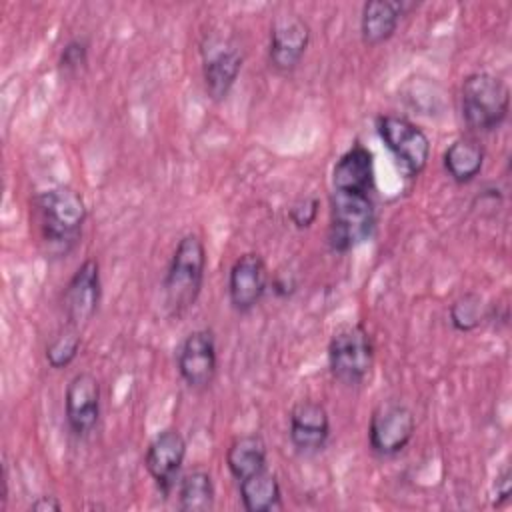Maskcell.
Returning <instances> with one entry per match:
<instances>
[{"mask_svg":"<svg viewBox=\"0 0 512 512\" xmlns=\"http://www.w3.org/2000/svg\"><path fill=\"white\" fill-rule=\"evenodd\" d=\"M34 212L48 254L66 256L76 248L86 222V204L80 192L70 186L48 188L34 198Z\"/></svg>","mask_w":512,"mask_h":512,"instance_id":"6da1fadb","label":"cell"},{"mask_svg":"<svg viewBox=\"0 0 512 512\" xmlns=\"http://www.w3.org/2000/svg\"><path fill=\"white\" fill-rule=\"evenodd\" d=\"M460 112L472 132L498 130L510 112L508 84L490 72L468 74L460 86Z\"/></svg>","mask_w":512,"mask_h":512,"instance_id":"7a4b0ae2","label":"cell"},{"mask_svg":"<svg viewBox=\"0 0 512 512\" xmlns=\"http://www.w3.org/2000/svg\"><path fill=\"white\" fill-rule=\"evenodd\" d=\"M206 274V248L196 234H186L178 240L166 276L164 296L172 316H182L196 304Z\"/></svg>","mask_w":512,"mask_h":512,"instance_id":"3957f363","label":"cell"},{"mask_svg":"<svg viewBox=\"0 0 512 512\" xmlns=\"http://www.w3.org/2000/svg\"><path fill=\"white\" fill-rule=\"evenodd\" d=\"M376 224L372 196L336 192L330 194V226L328 246L332 252L344 254L370 238Z\"/></svg>","mask_w":512,"mask_h":512,"instance_id":"277c9868","label":"cell"},{"mask_svg":"<svg viewBox=\"0 0 512 512\" xmlns=\"http://www.w3.org/2000/svg\"><path fill=\"white\" fill-rule=\"evenodd\" d=\"M374 364V344L362 324L336 330L328 342V368L334 380L348 388L360 386Z\"/></svg>","mask_w":512,"mask_h":512,"instance_id":"5b68a950","label":"cell"},{"mask_svg":"<svg viewBox=\"0 0 512 512\" xmlns=\"http://www.w3.org/2000/svg\"><path fill=\"white\" fill-rule=\"evenodd\" d=\"M376 128L404 178H418L430 158V140L426 132L412 120L396 114L380 116Z\"/></svg>","mask_w":512,"mask_h":512,"instance_id":"8992f818","label":"cell"},{"mask_svg":"<svg viewBox=\"0 0 512 512\" xmlns=\"http://www.w3.org/2000/svg\"><path fill=\"white\" fill-rule=\"evenodd\" d=\"M416 420L408 406L388 400L382 402L370 416L368 444L370 450L382 458L400 454L414 438Z\"/></svg>","mask_w":512,"mask_h":512,"instance_id":"52a82bcc","label":"cell"},{"mask_svg":"<svg viewBox=\"0 0 512 512\" xmlns=\"http://www.w3.org/2000/svg\"><path fill=\"white\" fill-rule=\"evenodd\" d=\"M100 296V264L94 258H88L76 268L62 294V306L68 326L76 330L86 326L98 312Z\"/></svg>","mask_w":512,"mask_h":512,"instance_id":"ba28073f","label":"cell"},{"mask_svg":"<svg viewBox=\"0 0 512 512\" xmlns=\"http://www.w3.org/2000/svg\"><path fill=\"white\" fill-rule=\"evenodd\" d=\"M186 458V440L176 428H166L158 432L152 442L146 448L144 454V466L154 480L156 488L164 494L170 496L174 490L180 470Z\"/></svg>","mask_w":512,"mask_h":512,"instance_id":"9c48e42d","label":"cell"},{"mask_svg":"<svg viewBox=\"0 0 512 512\" xmlns=\"http://www.w3.org/2000/svg\"><path fill=\"white\" fill-rule=\"evenodd\" d=\"M270 286L266 262L256 252H246L234 260L228 272V298L236 312L246 314L260 304Z\"/></svg>","mask_w":512,"mask_h":512,"instance_id":"30bf717a","label":"cell"},{"mask_svg":"<svg viewBox=\"0 0 512 512\" xmlns=\"http://www.w3.org/2000/svg\"><path fill=\"white\" fill-rule=\"evenodd\" d=\"M218 368L216 338L208 328L190 332L178 350V372L188 388L204 390L212 384Z\"/></svg>","mask_w":512,"mask_h":512,"instance_id":"8fae6325","label":"cell"},{"mask_svg":"<svg viewBox=\"0 0 512 512\" xmlns=\"http://www.w3.org/2000/svg\"><path fill=\"white\" fill-rule=\"evenodd\" d=\"M310 44V26L296 14L278 16L270 28L268 62L276 72L294 70Z\"/></svg>","mask_w":512,"mask_h":512,"instance_id":"7c38bea8","label":"cell"},{"mask_svg":"<svg viewBox=\"0 0 512 512\" xmlns=\"http://www.w3.org/2000/svg\"><path fill=\"white\" fill-rule=\"evenodd\" d=\"M66 422L76 436H88L100 418V382L90 372L70 378L64 392Z\"/></svg>","mask_w":512,"mask_h":512,"instance_id":"4fadbf2b","label":"cell"},{"mask_svg":"<svg viewBox=\"0 0 512 512\" xmlns=\"http://www.w3.org/2000/svg\"><path fill=\"white\" fill-rule=\"evenodd\" d=\"M288 436L298 452H318L330 436V416L316 400H300L290 410Z\"/></svg>","mask_w":512,"mask_h":512,"instance_id":"5bb4252c","label":"cell"},{"mask_svg":"<svg viewBox=\"0 0 512 512\" xmlns=\"http://www.w3.org/2000/svg\"><path fill=\"white\" fill-rule=\"evenodd\" d=\"M332 190L350 194H372L374 156L360 142L352 144L332 168Z\"/></svg>","mask_w":512,"mask_h":512,"instance_id":"9a60e30c","label":"cell"},{"mask_svg":"<svg viewBox=\"0 0 512 512\" xmlns=\"http://www.w3.org/2000/svg\"><path fill=\"white\" fill-rule=\"evenodd\" d=\"M242 54L234 46H218L212 48L210 54L204 58L202 76H204V88L206 94L212 100H224L228 92L232 90L234 82L240 76L242 70Z\"/></svg>","mask_w":512,"mask_h":512,"instance_id":"2e32d148","label":"cell"},{"mask_svg":"<svg viewBox=\"0 0 512 512\" xmlns=\"http://www.w3.org/2000/svg\"><path fill=\"white\" fill-rule=\"evenodd\" d=\"M406 2L398 0H370L362 6L360 36L366 46H378L394 36L400 18L404 16Z\"/></svg>","mask_w":512,"mask_h":512,"instance_id":"e0dca14e","label":"cell"},{"mask_svg":"<svg viewBox=\"0 0 512 512\" xmlns=\"http://www.w3.org/2000/svg\"><path fill=\"white\" fill-rule=\"evenodd\" d=\"M226 466L240 482L264 468H268V448L260 434L236 436L226 450Z\"/></svg>","mask_w":512,"mask_h":512,"instance_id":"ac0fdd59","label":"cell"},{"mask_svg":"<svg viewBox=\"0 0 512 512\" xmlns=\"http://www.w3.org/2000/svg\"><path fill=\"white\" fill-rule=\"evenodd\" d=\"M238 492L242 506L248 512H272L284 508L280 482L268 468L240 480Z\"/></svg>","mask_w":512,"mask_h":512,"instance_id":"d6986e66","label":"cell"},{"mask_svg":"<svg viewBox=\"0 0 512 512\" xmlns=\"http://www.w3.org/2000/svg\"><path fill=\"white\" fill-rule=\"evenodd\" d=\"M442 164L456 184H468L482 172L484 148L472 138H456L444 150Z\"/></svg>","mask_w":512,"mask_h":512,"instance_id":"ffe728a7","label":"cell"},{"mask_svg":"<svg viewBox=\"0 0 512 512\" xmlns=\"http://www.w3.org/2000/svg\"><path fill=\"white\" fill-rule=\"evenodd\" d=\"M216 490L206 470H192L178 480V508L182 512H208L214 508Z\"/></svg>","mask_w":512,"mask_h":512,"instance_id":"44dd1931","label":"cell"},{"mask_svg":"<svg viewBox=\"0 0 512 512\" xmlns=\"http://www.w3.org/2000/svg\"><path fill=\"white\" fill-rule=\"evenodd\" d=\"M448 316H450V324L454 326V330L472 332L484 322L488 312H486V304L480 294L466 292L450 304Z\"/></svg>","mask_w":512,"mask_h":512,"instance_id":"7402d4cb","label":"cell"},{"mask_svg":"<svg viewBox=\"0 0 512 512\" xmlns=\"http://www.w3.org/2000/svg\"><path fill=\"white\" fill-rule=\"evenodd\" d=\"M80 344H82L80 330L68 326V330L60 332L46 346V362H48V366L54 368V370H62V368L70 366L76 360L78 352H80Z\"/></svg>","mask_w":512,"mask_h":512,"instance_id":"603a6c76","label":"cell"},{"mask_svg":"<svg viewBox=\"0 0 512 512\" xmlns=\"http://www.w3.org/2000/svg\"><path fill=\"white\" fill-rule=\"evenodd\" d=\"M88 62V42L84 38H74L70 40L62 52H60V58H58V64L60 68L66 72V74H76L80 72Z\"/></svg>","mask_w":512,"mask_h":512,"instance_id":"cb8c5ba5","label":"cell"},{"mask_svg":"<svg viewBox=\"0 0 512 512\" xmlns=\"http://www.w3.org/2000/svg\"><path fill=\"white\" fill-rule=\"evenodd\" d=\"M318 210H320V200L316 196H304V198H298L288 208V218L298 230H306L316 222Z\"/></svg>","mask_w":512,"mask_h":512,"instance_id":"d4e9b609","label":"cell"},{"mask_svg":"<svg viewBox=\"0 0 512 512\" xmlns=\"http://www.w3.org/2000/svg\"><path fill=\"white\" fill-rule=\"evenodd\" d=\"M494 490H496V496L492 498V504H494V506H500L504 500L510 498V492H512V474H510L508 468L502 470V472L496 476Z\"/></svg>","mask_w":512,"mask_h":512,"instance_id":"484cf974","label":"cell"},{"mask_svg":"<svg viewBox=\"0 0 512 512\" xmlns=\"http://www.w3.org/2000/svg\"><path fill=\"white\" fill-rule=\"evenodd\" d=\"M270 286L274 290L276 296H290L296 290V280L292 274L288 272H278L274 274V278L270 280Z\"/></svg>","mask_w":512,"mask_h":512,"instance_id":"4316f807","label":"cell"},{"mask_svg":"<svg viewBox=\"0 0 512 512\" xmlns=\"http://www.w3.org/2000/svg\"><path fill=\"white\" fill-rule=\"evenodd\" d=\"M30 510H34V512H58V510H62V504L56 496H38L30 504Z\"/></svg>","mask_w":512,"mask_h":512,"instance_id":"83f0119b","label":"cell"}]
</instances>
